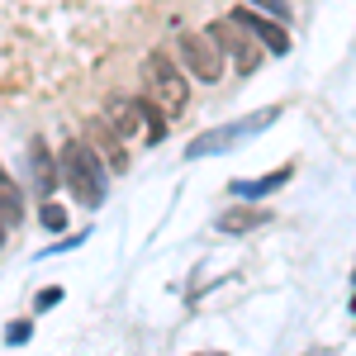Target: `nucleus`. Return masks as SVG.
Here are the masks:
<instances>
[{
  "label": "nucleus",
  "instance_id": "14",
  "mask_svg": "<svg viewBox=\"0 0 356 356\" xmlns=\"http://www.w3.org/2000/svg\"><path fill=\"white\" fill-rule=\"evenodd\" d=\"M247 10H257V15H266V19H271V24H290V19H295V10H290V0H243Z\"/></svg>",
  "mask_w": 356,
  "mask_h": 356
},
{
  "label": "nucleus",
  "instance_id": "15",
  "mask_svg": "<svg viewBox=\"0 0 356 356\" xmlns=\"http://www.w3.org/2000/svg\"><path fill=\"white\" fill-rule=\"evenodd\" d=\"M38 223H43L48 233H62V228H67V209H62L57 200H43V209H38Z\"/></svg>",
  "mask_w": 356,
  "mask_h": 356
},
{
  "label": "nucleus",
  "instance_id": "6",
  "mask_svg": "<svg viewBox=\"0 0 356 356\" xmlns=\"http://www.w3.org/2000/svg\"><path fill=\"white\" fill-rule=\"evenodd\" d=\"M228 19H233V24H243L247 33L257 38V48H271L275 57H285V53H290V33H285L280 24H271L266 15H257V10H247V5H238V10H233Z\"/></svg>",
  "mask_w": 356,
  "mask_h": 356
},
{
  "label": "nucleus",
  "instance_id": "3",
  "mask_svg": "<svg viewBox=\"0 0 356 356\" xmlns=\"http://www.w3.org/2000/svg\"><path fill=\"white\" fill-rule=\"evenodd\" d=\"M204 38H209V43H214V48L223 53V62L233 57L243 76H247V72H257V62H261V48H257V38H252L243 24H233L228 15H223V19H214V24L204 29Z\"/></svg>",
  "mask_w": 356,
  "mask_h": 356
},
{
  "label": "nucleus",
  "instance_id": "13",
  "mask_svg": "<svg viewBox=\"0 0 356 356\" xmlns=\"http://www.w3.org/2000/svg\"><path fill=\"white\" fill-rule=\"evenodd\" d=\"M138 124H143V138H147V147H157L166 138V124H162V110L157 105H147L143 95H138Z\"/></svg>",
  "mask_w": 356,
  "mask_h": 356
},
{
  "label": "nucleus",
  "instance_id": "17",
  "mask_svg": "<svg viewBox=\"0 0 356 356\" xmlns=\"http://www.w3.org/2000/svg\"><path fill=\"white\" fill-rule=\"evenodd\" d=\"M57 300H62V290H57V285H48V290L38 295V304H33V309H38V314H48V309H53Z\"/></svg>",
  "mask_w": 356,
  "mask_h": 356
},
{
  "label": "nucleus",
  "instance_id": "10",
  "mask_svg": "<svg viewBox=\"0 0 356 356\" xmlns=\"http://www.w3.org/2000/svg\"><path fill=\"white\" fill-rule=\"evenodd\" d=\"M90 138H95V147H100V152H95V157H100V166L110 162V171H129L124 143H119V138H114L110 129H105V124H90Z\"/></svg>",
  "mask_w": 356,
  "mask_h": 356
},
{
  "label": "nucleus",
  "instance_id": "18",
  "mask_svg": "<svg viewBox=\"0 0 356 356\" xmlns=\"http://www.w3.org/2000/svg\"><path fill=\"white\" fill-rule=\"evenodd\" d=\"M304 356H342V352H337V347H309Z\"/></svg>",
  "mask_w": 356,
  "mask_h": 356
},
{
  "label": "nucleus",
  "instance_id": "16",
  "mask_svg": "<svg viewBox=\"0 0 356 356\" xmlns=\"http://www.w3.org/2000/svg\"><path fill=\"white\" fill-rule=\"evenodd\" d=\"M29 337H33V318H19V323L5 328V342H10V347H19V342H29Z\"/></svg>",
  "mask_w": 356,
  "mask_h": 356
},
{
  "label": "nucleus",
  "instance_id": "8",
  "mask_svg": "<svg viewBox=\"0 0 356 356\" xmlns=\"http://www.w3.org/2000/svg\"><path fill=\"white\" fill-rule=\"evenodd\" d=\"M105 129H110L119 143H124V138H134V134H143V124H138V100L110 95V100H105Z\"/></svg>",
  "mask_w": 356,
  "mask_h": 356
},
{
  "label": "nucleus",
  "instance_id": "7",
  "mask_svg": "<svg viewBox=\"0 0 356 356\" xmlns=\"http://www.w3.org/2000/svg\"><path fill=\"white\" fill-rule=\"evenodd\" d=\"M266 223H271V209H261V204H228L219 214V233L243 238V233H257V228H266Z\"/></svg>",
  "mask_w": 356,
  "mask_h": 356
},
{
  "label": "nucleus",
  "instance_id": "9",
  "mask_svg": "<svg viewBox=\"0 0 356 356\" xmlns=\"http://www.w3.org/2000/svg\"><path fill=\"white\" fill-rule=\"evenodd\" d=\"M29 176H33V186H38L43 200L57 191V157L48 152V143H43V138H33V147H29Z\"/></svg>",
  "mask_w": 356,
  "mask_h": 356
},
{
  "label": "nucleus",
  "instance_id": "4",
  "mask_svg": "<svg viewBox=\"0 0 356 356\" xmlns=\"http://www.w3.org/2000/svg\"><path fill=\"white\" fill-rule=\"evenodd\" d=\"M280 119V110H261V114H252V119H243V124H228V129H214V134H204V138H195L191 147H186V157L191 162H200V157H209V152H228L238 138L247 134H257V129H266V124H275Z\"/></svg>",
  "mask_w": 356,
  "mask_h": 356
},
{
  "label": "nucleus",
  "instance_id": "19",
  "mask_svg": "<svg viewBox=\"0 0 356 356\" xmlns=\"http://www.w3.org/2000/svg\"><path fill=\"white\" fill-rule=\"evenodd\" d=\"M195 356H223V352H195Z\"/></svg>",
  "mask_w": 356,
  "mask_h": 356
},
{
  "label": "nucleus",
  "instance_id": "2",
  "mask_svg": "<svg viewBox=\"0 0 356 356\" xmlns=\"http://www.w3.org/2000/svg\"><path fill=\"white\" fill-rule=\"evenodd\" d=\"M143 100L147 105H157L162 114H181L186 105H191V86H186V72L176 67V57L171 53H147L143 57Z\"/></svg>",
  "mask_w": 356,
  "mask_h": 356
},
{
  "label": "nucleus",
  "instance_id": "5",
  "mask_svg": "<svg viewBox=\"0 0 356 356\" xmlns=\"http://www.w3.org/2000/svg\"><path fill=\"white\" fill-rule=\"evenodd\" d=\"M181 57H186V72H191L195 81L214 86L223 76V53L200 33V29H186V33H181Z\"/></svg>",
  "mask_w": 356,
  "mask_h": 356
},
{
  "label": "nucleus",
  "instance_id": "11",
  "mask_svg": "<svg viewBox=\"0 0 356 356\" xmlns=\"http://www.w3.org/2000/svg\"><path fill=\"white\" fill-rule=\"evenodd\" d=\"M24 219V195H19V186L5 176V166H0V223L10 228V223Z\"/></svg>",
  "mask_w": 356,
  "mask_h": 356
},
{
  "label": "nucleus",
  "instance_id": "1",
  "mask_svg": "<svg viewBox=\"0 0 356 356\" xmlns=\"http://www.w3.org/2000/svg\"><path fill=\"white\" fill-rule=\"evenodd\" d=\"M57 181H67L72 200L81 209H100L105 204V166L95 157V147L81 138H67L62 152H57Z\"/></svg>",
  "mask_w": 356,
  "mask_h": 356
},
{
  "label": "nucleus",
  "instance_id": "12",
  "mask_svg": "<svg viewBox=\"0 0 356 356\" xmlns=\"http://www.w3.org/2000/svg\"><path fill=\"white\" fill-rule=\"evenodd\" d=\"M290 181V166H280V171H271V176H257V181H233V195H243V200H261V195L280 191Z\"/></svg>",
  "mask_w": 356,
  "mask_h": 356
}]
</instances>
